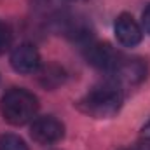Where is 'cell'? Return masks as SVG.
Returning a JSON list of instances; mask_svg holds the SVG:
<instances>
[{"mask_svg":"<svg viewBox=\"0 0 150 150\" xmlns=\"http://www.w3.org/2000/svg\"><path fill=\"white\" fill-rule=\"evenodd\" d=\"M124 96L119 84L113 80L93 87L86 96L77 101V108L94 119H110L120 112Z\"/></svg>","mask_w":150,"mask_h":150,"instance_id":"obj_1","label":"cell"},{"mask_svg":"<svg viewBox=\"0 0 150 150\" xmlns=\"http://www.w3.org/2000/svg\"><path fill=\"white\" fill-rule=\"evenodd\" d=\"M0 112L9 124L25 126L35 119L38 112V100L33 93L14 87L7 91L0 100Z\"/></svg>","mask_w":150,"mask_h":150,"instance_id":"obj_2","label":"cell"},{"mask_svg":"<svg viewBox=\"0 0 150 150\" xmlns=\"http://www.w3.org/2000/svg\"><path fill=\"white\" fill-rule=\"evenodd\" d=\"M112 80L119 86H136L147 77V63L140 58H122L115 65L112 72Z\"/></svg>","mask_w":150,"mask_h":150,"instance_id":"obj_3","label":"cell"},{"mask_svg":"<svg viewBox=\"0 0 150 150\" xmlns=\"http://www.w3.org/2000/svg\"><path fill=\"white\" fill-rule=\"evenodd\" d=\"M84 58L91 67L110 74L119 63L120 54L107 42H91L84 51Z\"/></svg>","mask_w":150,"mask_h":150,"instance_id":"obj_4","label":"cell"},{"mask_svg":"<svg viewBox=\"0 0 150 150\" xmlns=\"http://www.w3.org/2000/svg\"><path fill=\"white\" fill-rule=\"evenodd\" d=\"M30 136L38 145H52L65 136V126L54 117H38L30 127Z\"/></svg>","mask_w":150,"mask_h":150,"instance_id":"obj_5","label":"cell"},{"mask_svg":"<svg viewBox=\"0 0 150 150\" xmlns=\"http://www.w3.org/2000/svg\"><path fill=\"white\" fill-rule=\"evenodd\" d=\"M11 67L18 74H35L40 68V54L33 44H21L11 52Z\"/></svg>","mask_w":150,"mask_h":150,"instance_id":"obj_6","label":"cell"},{"mask_svg":"<svg viewBox=\"0 0 150 150\" xmlns=\"http://www.w3.org/2000/svg\"><path fill=\"white\" fill-rule=\"evenodd\" d=\"M115 37L117 40L124 45V47H134L142 42L143 32L140 28V25L133 19V16L129 14H120L115 19Z\"/></svg>","mask_w":150,"mask_h":150,"instance_id":"obj_7","label":"cell"},{"mask_svg":"<svg viewBox=\"0 0 150 150\" xmlns=\"http://www.w3.org/2000/svg\"><path fill=\"white\" fill-rule=\"evenodd\" d=\"M65 80V72L58 65H49L40 72V84L47 89H54Z\"/></svg>","mask_w":150,"mask_h":150,"instance_id":"obj_8","label":"cell"},{"mask_svg":"<svg viewBox=\"0 0 150 150\" xmlns=\"http://www.w3.org/2000/svg\"><path fill=\"white\" fill-rule=\"evenodd\" d=\"M0 150H28V145L18 134L4 133L0 134Z\"/></svg>","mask_w":150,"mask_h":150,"instance_id":"obj_9","label":"cell"},{"mask_svg":"<svg viewBox=\"0 0 150 150\" xmlns=\"http://www.w3.org/2000/svg\"><path fill=\"white\" fill-rule=\"evenodd\" d=\"M11 40H12V33H11L9 26L0 21V54H4L11 47Z\"/></svg>","mask_w":150,"mask_h":150,"instance_id":"obj_10","label":"cell"},{"mask_svg":"<svg viewBox=\"0 0 150 150\" xmlns=\"http://www.w3.org/2000/svg\"><path fill=\"white\" fill-rule=\"evenodd\" d=\"M142 23H143V28H145V32L150 35V4L145 7V11H143V16H142Z\"/></svg>","mask_w":150,"mask_h":150,"instance_id":"obj_11","label":"cell"},{"mask_svg":"<svg viewBox=\"0 0 150 150\" xmlns=\"http://www.w3.org/2000/svg\"><path fill=\"white\" fill-rule=\"evenodd\" d=\"M142 136H143L147 142H150V120L145 122V126L142 127Z\"/></svg>","mask_w":150,"mask_h":150,"instance_id":"obj_12","label":"cell"},{"mask_svg":"<svg viewBox=\"0 0 150 150\" xmlns=\"http://www.w3.org/2000/svg\"><path fill=\"white\" fill-rule=\"evenodd\" d=\"M138 150H150V143H143V145H140Z\"/></svg>","mask_w":150,"mask_h":150,"instance_id":"obj_13","label":"cell"}]
</instances>
